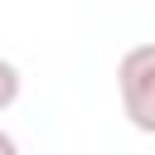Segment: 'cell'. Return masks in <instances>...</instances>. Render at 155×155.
I'll list each match as a JSON object with an SVG mask.
<instances>
[{
  "label": "cell",
  "instance_id": "7a4b0ae2",
  "mask_svg": "<svg viewBox=\"0 0 155 155\" xmlns=\"http://www.w3.org/2000/svg\"><path fill=\"white\" fill-rule=\"evenodd\" d=\"M15 97H19V68L10 58H0V111L15 107Z\"/></svg>",
  "mask_w": 155,
  "mask_h": 155
},
{
  "label": "cell",
  "instance_id": "6da1fadb",
  "mask_svg": "<svg viewBox=\"0 0 155 155\" xmlns=\"http://www.w3.org/2000/svg\"><path fill=\"white\" fill-rule=\"evenodd\" d=\"M116 87H121V107L126 121L145 136H155V44H136L121 53L116 63Z\"/></svg>",
  "mask_w": 155,
  "mask_h": 155
},
{
  "label": "cell",
  "instance_id": "3957f363",
  "mask_svg": "<svg viewBox=\"0 0 155 155\" xmlns=\"http://www.w3.org/2000/svg\"><path fill=\"white\" fill-rule=\"evenodd\" d=\"M0 155H19V145H15V136H10V131H0Z\"/></svg>",
  "mask_w": 155,
  "mask_h": 155
}]
</instances>
